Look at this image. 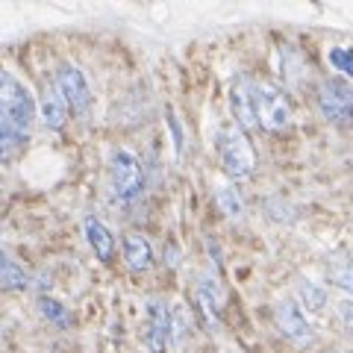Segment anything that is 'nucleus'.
<instances>
[{
	"label": "nucleus",
	"instance_id": "412c9836",
	"mask_svg": "<svg viewBox=\"0 0 353 353\" xmlns=\"http://www.w3.org/2000/svg\"><path fill=\"white\" fill-rule=\"evenodd\" d=\"M171 318H174V341L180 345V341L189 336V312H185V306H183V303H176Z\"/></svg>",
	"mask_w": 353,
	"mask_h": 353
},
{
	"label": "nucleus",
	"instance_id": "6ab92c4d",
	"mask_svg": "<svg viewBox=\"0 0 353 353\" xmlns=\"http://www.w3.org/2000/svg\"><path fill=\"white\" fill-rule=\"evenodd\" d=\"M327 62L333 65V71L353 80V48H347V44H333V48L327 50Z\"/></svg>",
	"mask_w": 353,
	"mask_h": 353
},
{
	"label": "nucleus",
	"instance_id": "39448f33",
	"mask_svg": "<svg viewBox=\"0 0 353 353\" xmlns=\"http://www.w3.org/2000/svg\"><path fill=\"white\" fill-rule=\"evenodd\" d=\"M315 103L330 124H353V85L341 80H321L315 88Z\"/></svg>",
	"mask_w": 353,
	"mask_h": 353
},
{
	"label": "nucleus",
	"instance_id": "6e6552de",
	"mask_svg": "<svg viewBox=\"0 0 353 353\" xmlns=\"http://www.w3.org/2000/svg\"><path fill=\"white\" fill-rule=\"evenodd\" d=\"M256 112L265 130H285L292 124L289 97L274 83H256Z\"/></svg>",
	"mask_w": 353,
	"mask_h": 353
},
{
	"label": "nucleus",
	"instance_id": "4be33fe9",
	"mask_svg": "<svg viewBox=\"0 0 353 353\" xmlns=\"http://www.w3.org/2000/svg\"><path fill=\"white\" fill-rule=\"evenodd\" d=\"M336 315H339V324L353 336V297H341L336 303Z\"/></svg>",
	"mask_w": 353,
	"mask_h": 353
},
{
	"label": "nucleus",
	"instance_id": "4468645a",
	"mask_svg": "<svg viewBox=\"0 0 353 353\" xmlns=\"http://www.w3.org/2000/svg\"><path fill=\"white\" fill-rule=\"evenodd\" d=\"M197 303H201V312L206 315L209 324H215L221 318V289H218V280L212 274H203L201 285H197Z\"/></svg>",
	"mask_w": 353,
	"mask_h": 353
},
{
	"label": "nucleus",
	"instance_id": "0eeeda50",
	"mask_svg": "<svg viewBox=\"0 0 353 353\" xmlns=\"http://www.w3.org/2000/svg\"><path fill=\"white\" fill-rule=\"evenodd\" d=\"M57 88L65 97L68 109H74V115H88V109L94 103V94H92V85H88L85 74L74 62H62L57 68Z\"/></svg>",
	"mask_w": 353,
	"mask_h": 353
},
{
	"label": "nucleus",
	"instance_id": "f257e3e1",
	"mask_svg": "<svg viewBox=\"0 0 353 353\" xmlns=\"http://www.w3.org/2000/svg\"><path fill=\"white\" fill-rule=\"evenodd\" d=\"M36 112L39 103L32 101L30 88L12 71H3V77H0V127H9L30 139V127L36 121Z\"/></svg>",
	"mask_w": 353,
	"mask_h": 353
},
{
	"label": "nucleus",
	"instance_id": "9d476101",
	"mask_svg": "<svg viewBox=\"0 0 353 353\" xmlns=\"http://www.w3.org/2000/svg\"><path fill=\"white\" fill-rule=\"evenodd\" d=\"M83 236L88 241V248H92V253L101 262L109 265L115 259V236H112V230H109L97 215H85L83 218Z\"/></svg>",
	"mask_w": 353,
	"mask_h": 353
},
{
	"label": "nucleus",
	"instance_id": "20e7f679",
	"mask_svg": "<svg viewBox=\"0 0 353 353\" xmlns=\"http://www.w3.org/2000/svg\"><path fill=\"white\" fill-rule=\"evenodd\" d=\"M174 309L162 297H148L145 301V324H141V341L150 353H165L174 339Z\"/></svg>",
	"mask_w": 353,
	"mask_h": 353
},
{
	"label": "nucleus",
	"instance_id": "1a4fd4ad",
	"mask_svg": "<svg viewBox=\"0 0 353 353\" xmlns=\"http://www.w3.org/2000/svg\"><path fill=\"white\" fill-rule=\"evenodd\" d=\"M230 109L233 118L241 130H253L259 124V112H256V83L250 77H236L230 85Z\"/></svg>",
	"mask_w": 353,
	"mask_h": 353
},
{
	"label": "nucleus",
	"instance_id": "dca6fc26",
	"mask_svg": "<svg viewBox=\"0 0 353 353\" xmlns=\"http://www.w3.org/2000/svg\"><path fill=\"white\" fill-rule=\"evenodd\" d=\"M294 289H297V301H301V306L309 309V312H324L327 309V289L324 285H318L309 277H297Z\"/></svg>",
	"mask_w": 353,
	"mask_h": 353
},
{
	"label": "nucleus",
	"instance_id": "f03ea898",
	"mask_svg": "<svg viewBox=\"0 0 353 353\" xmlns=\"http://www.w3.org/2000/svg\"><path fill=\"white\" fill-rule=\"evenodd\" d=\"M215 153L230 180H250L256 171V153L250 148L248 132L239 124H224L215 132Z\"/></svg>",
	"mask_w": 353,
	"mask_h": 353
},
{
	"label": "nucleus",
	"instance_id": "aec40b11",
	"mask_svg": "<svg viewBox=\"0 0 353 353\" xmlns=\"http://www.w3.org/2000/svg\"><path fill=\"white\" fill-rule=\"evenodd\" d=\"M165 124H168V132H171V145H174V153H176V157H183V148H185V136H183L180 118H176V112H174L171 106L165 109Z\"/></svg>",
	"mask_w": 353,
	"mask_h": 353
},
{
	"label": "nucleus",
	"instance_id": "9b49d317",
	"mask_svg": "<svg viewBox=\"0 0 353 353\" xmlns=\"http://www.w3.org/2000/svg\"><path fill=\"white\" fill-rule=\"evenodd\" d=\"M124 262L132 274H148L153 268V245L148 236L130 233L124 236Z\"/></svg>",
	"mask_w": 353,
	"mask_h": 353
},
{
	"label": "nucleus",
	"instance_id": "2eb2a0df",
	"mask_svg": "<svg viewBox=\"0 0 353 353\" xmlns=\"http://www.w3.org/2000/svg\"><path fill=\"white\" fill-rule=\"evenodd\" d=\"M327 277H330V283H333L336 289L347 292V297H353V256H345V253H339V256H330V262H327Z\"/></svg>",
	"mask_w": 353,
	"mask_h": 353
},
{
	"label": "nucleus",
	"instance_id": "ddd939ff",
	"mask_svg": "<svg viewBox=\"0 0 353 353\" xmlns=\"http://www.w3.org/2000/svg\"><path fill=\"white\" fill-rule=\"evenodd\" d=\"M39 118L48 130H62L65 121H68V103H65V97L48 88L39 101Z\"/></svg>",
	"mask_w": 353,
	"mask_h": 353
},
{
	"label": "nucleus",
	"instance_id": "f8f14e48",
	"mask_svg": "<svg viewBox=\"0 0 353 353\" xmlns=\"http://www.w3.org/2000/svg\"><path fill=\"white\" fill-rule=\"evenodd\" d=\"M212 197H215V206L221 209V215H227L233 221L245 215V197H241V192L236 189L233 183L215 180L212 183Z\"/></svg>",
	"mask_w": 353,
	"mask_h": 353
},
{
	"label": "nucleus",
	"instance_id": "5701e85b",
	"mask_svg": "<svg viewBox=\"0 0 353 353\" xmlns=\"http://www.w3.org/2000/svg\"><path fill=\"white\" fill-rule=\"evenodd\" d=\"M324 353H350V350H341V347H333V350H324Z\"/></svg>",
	"mask_w": 353,
	"mask_h": 353
},
{
	"label": "nucleus",
	"instance_id": "f3484780",
	"mask_svg": "<svg viewBox=\"0 0 353 353\" xmlns=\"http://www.w3.org/2000/svg\"><path fill=\"white\" fill-rule=\"evenodd\" d=\"M0 280H3V289L6 292H18V289H27V271L21 268V265L3 253V262H0Z\"/></svg>",
	"mask_w": 353,
	"mask_h": 353
},
{
	"label": "nucleus",
	"instance_id": "423d86ee",
	"mask_svg": "<svg viewBox=\"0 0 353 353\" xmlns=\"http://www.w3.org/2000/svg\"><path fill=\"white\" fill-rule=\"evenodd\" d=\"M274 324H277V333L294 347H309L315 345V330L309 324V318L303 315V309L294 301H280L274 306Z\"/></svg>",
	"mask_w": 353,
	"mask_h": 353
},
{
	"label": "nucleus",
	"instance_id": "a211bd4d",
	"mask_svg": "<svg viewBox=\"0 0 353 353\" xmlns=\"http://www.w3.org/2000/svg\"><path fill=\"white\" fill-rule=\"evenodd\" d=\"M39 312L48 318V321L53 324V327H59V330H65V327H71V312L65 309V303H59V301H53V297H39Z\"/></svg>",
	"mask_w": 353,
	"mask_h": 353
},
{
	"label": "nucleus",
	"instance_id": "7ed1b4c3",
	"mask_svg": "<svg viewBox=\"0 0 353 353\" xmlns=\"http://www.w3.org/2000/svg\"><path fill=\"white\" fill-rule=\"evenodd\" d=\"M109 189L121 206L136 203L141 192H145V174H141V162L132 150L115 148L109 153Z\"/></svg>",
	"mask_w": 353,
	"mask_h": 353
}]
</instances>
